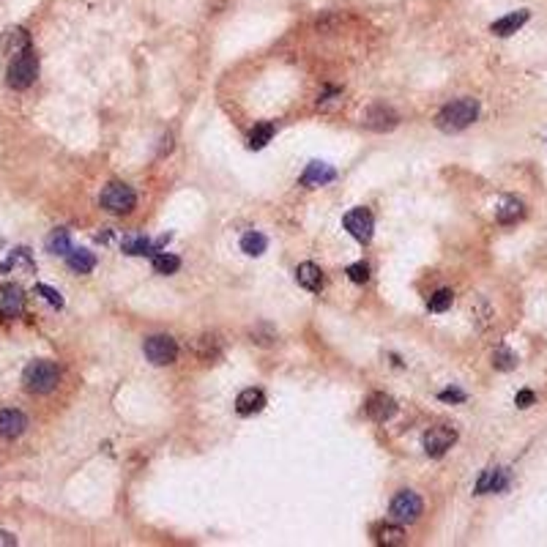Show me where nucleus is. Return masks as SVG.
<instances>
[{
  "instance_id": "obj_1",
  "label": "nucleus",
  "mask_w": 547,
  "mask_h": 547,
  "mask_svg": "<svg viewBox=\"0 0 547 547\" xmlns=\"http://www.w3.org/2000/svg\"><path fill=\"white\" fill-rule=\"evenodd\" d=\"M476 118H479V101L465 96V99H457L452 104H446V107L438 112L435 126H438L441 132H446V135H457V132L468 129Z\"/></svg>"
},
{
  "instance_id": "obj_2",
  "label": "nucleus",
  "mask_w": 547,
  "mask_h": 547,
  "mask_svg": "<svg viewBox=\"0 0 547 547\" xmlns=\"http://www.w3.org/2000/svg\"><path fill=\"white\" fill-rule=\"evenodd\" d=\"M36 77H39V58H36L33 47L11 58L8 71H6L8 88H14V91H28V88L36 83Z\"/></svg>"
},
{
  "instance_id": "obj_3",
  "label": "nucleus",
  "mask_w": 547,
  "mask_h": 547,
  "mask_svg": "<svg viewBox=\"0 0 547 547\" xmlns=\"http://www.w3.org/2000/svg\"><path fill=\"white\" fill-rule=\"evenodd\" d=\"M60 380V369L55 362H47V359H39V362H31L22 372V383L31 394H49Z\"/></svg>"
},
{
  "instance_id": "obj_4",
  "label": "nucleus",
  "mask_w": 547,
  "mask_h": 547,
  "mask_svg": "<svg viewBox=\"0 0 547 547\" xmlns=\"http://www.w3.org/2000/svg\"><path fill=\"white\" fill-rule=\"evenodd\" d=\"M135 203H137L135 189L126 186V183L112 181L101 189V205H104L110 214H129V211L135 208Z\"/></svg>"
},
{
  "instance_id": "obj_5",
  "label": "nucleus",
  "mask_w": 547,
  "mask_h": 547,
  "mask_svg": "<svg viewBox=\"0 0 547 547\" xmlns=\"http://www.w3.org/2000/svg\"><path fill=\"white\" fill-rule=\"evenodd\" d=\"M142 351H145L148 362L156 367H167L178 359V345H176V339L170 334H153V337H148L145 345H142Z\"/></svg>"
},
{
  "instance_id": "obj_6",
  "label": "nucleus",
  "mask_w": 547,
  "mask_h": 547,
  "mask_svg": "<svg viewBox=\"0 0 547 547\" xmlns=\"http://www.w3.org/2000/svg\"><path fill=\"white\" fill-rule=\"evenodd\" d=\"M421 509H424V503L413 490H400L392 498V520L400 523V525H410L421 517Z\"/></svg>"
},
{
  "instance_id": "obj_7",
  "label": "nucleus",
  "mask_w": 547,
  "mask_h": 547,
  "mask_svg": "<svg viewBox=\"0 0 547 547\" xmlns=\"http://www.w3.org/2000/svg\"><path fill=\"white\" fill-rule=\"evenodd\" d=\"M457 441V430L449 424H435L424 432V452L427 457H444Z\"/></svg>"
},
{
  "instance_id": "obj_8",
  "label": "nucleus",
  "mask_w": 547,
  "mask_h": 547,
  "mask_svg": "<svg viewBox=\"0 0 547 547\" xmlns=\"http://www.w3.org/2000/svg\"><path fill=\"white\" fill-rule=\"evenodd\" d=\"M342 222H345V230H348L356 241H362V244H369V241H372L375 219H372V214H369L367 208H353V211H348Z\"/></svg>"
},
{
  "instance_id": "obj_9",
  "label": "nucleus",
  "mask_w": 547,
  "mask_h": 547,
  "mask_svg": "<svg viewBox=\"0 0 547 547\" xmlns=\"http://www.w3.org/2000/svg\"><path fill=\"white\" fill-rule=\"evenodd\" d=\"M25 310V293L17 285H0V315L19 318Z\"/></svg>"
},
{
  "instance_id": "obj_10",
  "label": "nucleus",
  "mask_w": 547,
  "mask_h": 547,
  "mask_svg": "<svg viewBox=\"0 0 547 547\" xmlns=\"http://www.w3.org/2000/svg\"><path fill=\"white\" fill-rule=\"evenodd\" d=\"M364 410H367V416H369L372 421L383 424V421H389V419L397 413V403H394V397H389V394L378 392V394H372V397L367 400Z\"/></svg>"
},
{
  "instance_id": "obj_11",
  "label": "nucleus",
  "mask_w": 547,
  "mask_h": 547,
  "mask_svg": "<svg viewBox=\"0 0 547 547\" xmlns=\"http://www.w3.org/2000/svg\"><path fill=\"white\" fill-rule=\"evenodd\" d=\"M25 430H28V416L22 410H0V438L11 441V438H19Z\"/></svg>"
},
{
  "instance_id": "obj_12",
  "label": "nucleus",
  "mask_w": 547,
  "mask_h": 547,
  "mask_svg": "<svg viewBox=\"0 0 547 547\" xmlns=\"http://www.w3.org/2000/svg\"><path fill=\"white\" fill-rule=\"evenodd\" d=\"M509 487V471L506 468H487L479 482H476V496H485V493H501Z\"/></svg>"
},
{
  "instance_id": "obj_13",
  "label": "nucleus",
  "mask_w": 547,
  "mask_h": 547,
  "mask_svg": "<svg viewBox=\"0 0 547 547\" xmlns=\"http://www.w3.org/2000/svg\"><path fill=\"white\" fill-rule=\"evenodd\" d=\"M0 49L6 52V55H19V52H25V49H31V33L25 31V28H8V31H3V36H0Z\"/></svg>"
},
{
  "instance_id": "obj_14",
  "label": "nucleus",
  "mask_w": 547,
  "mask_h": 547,
  "mask_svg": "<svg viewBox=\"0 0 547 547\" xmlns=\"http://www.w3.org/2000/svg\"><path fill=\"white\" fill-rule=\"evenodd\" d=\"M397 112L394 110H389V107H383V104H378V107H372L369 112H367L364 118V126L367 129H375V132H389V129H394L397 126Z\"/></svg>"
},
{
  "instance_id": "obj_15",
  "label": "nucleus",
  "mask_w": 547,
  "mask_h": 547,
  "mask_svg": "<svg viewBox=\"0 0 547 547\" xmlns=\"http://www.w3.org/2000/svg\"><path fill=\"white\" fill-rule=\"evenodd\" d=\"M531 19V14L525 11V8H520V11H512V14H506V17H501V19H496L493 25H490V31L496 33V36H512V33H517L525 22Z\"/></svg>"
},
{
  "instance_id": "obj_16",
  "label": "nucleus",
  "mask_w": 547,
  "mask_h": 547,
  "mask_svg": "<svg viewBox=\"0 0 547 547\" xmlns=\"http://www.w3.org/2000/svg\"><path fill=\"white\" fill-rule=\"evenodd\" d=\"M170 235H162V238H156V241H151V238H145V235H129V238H124V252L126 255H151V252H159L162 246H165V241H167Z\"/></svg>"
},
{
  "instance_id": "obj_17",
  "label": "nucleus",
  "mask_w": 547,
  "mask_h": 547,
  "mask_svg": "<svg viewBox=\"0 0 547 547\" xmlns=\"http://www.w3.org/2000/svg\"><path fill=\"white\" fill-rule=\"evenodd\" d=\"M263 408H266V394L260 389H244L238 394V400H235V410L241 416H255V413H260Z\"/></svg>"
},
{
  "instance_id": "obj_18",
  "label": "nucleus",
  "mask_w": 547,
  "mask_h": 547,
  "mask_svg": "<svg viewBox=\"0 0 547 547\" xmlns=\"http://www.w3.org/2000/svg\"><path fill=\"white\" fill-rule=\"evenodd\" d=\"M334 178H337V173H334L331 165H326V162H310L307 170H304V176H301V183L304 186H323V183L334 181Z\"/></svg>"
},
{
  "instance_id": "obj_19",
  "label": "nucleus",
  "mask_w": 547,
  "mask_h": 547,
  "mask_svg": "<svg viewBox=\"0 0 547 547\" xmlns=\"http://www.w3.org/2000/svg\"><path fill=\"white\" fill-rule=\"evenodd\" d=\"M66 263H69V269L77 274H91L96 269V255H93L91 249H69V255H66Z\"/></svg>"
},
{
  "instance_id": "obj_20",
  "label": "nucleus",
  "mask_w": 547,
  "mask_h": 547,
  "mask_svg": "<svg viewBox=\"0 0 547 547\" xmlns=\"http://www.w3.org/2000/svg\"><path fill=\"white\" fill-rule=\"evenodd\" d=\"M296 282L304 287V290H312V293H318L320 287H323V274L315 263H301L298 269H296Z\"/></svg>"
},
{
  "instance_id": "obj_21",
  "label": "nucleus",
  "mask_w": 547,
  "mask_h": 547,
  "mask_svg": "<svg viewBox=\"0 0 547 547\" xmlns=\"http://www.w3.org/2000/svg\"><path fill=\"white\" fill-rule=\"evenodd\" d=\"M496 217H498L501 225H514V222H520V219L525 217V205H523L517 197H503Z\"/></svg>"
},
{
  "instance_id": "obj_22",
  "label": "nucleus",
  "mask_w": 547,
  "mask_h": 547,
  "mask_svg": "<svg viewBox=\"0 0 547 547\" xmlns=\"http://www.w3.org/2000/svg\"><path fill=\"white\" fill-rule=\"evenodd\" d=\"M375 542H378V545H386V547H400L408 542V537H405V531H403L400 525H380V528L375 531Z\"/></svg>"
},
{
  "instance_id": "obj_23",
  "label": "nucleus",
  "mask_w": 547,
  "mask_h": 547,
  "mask_svg": "<svg viewBox=\"0 0 547 547\" xmlns=\"http://www.w3.org/2000/svg\"><path fill=\"white\" fill-rule=\"evenodd\" d=\"M266 246H269V238L263 235V233H246L244 238H241V252L244 255H249V258H260L263 252H266Z\"/></svg>"
},
{
  "instance_id": "obj_24",
  "label": "nucleus",
  "mask_w": 547,
  "mask_h": 547,
  "mask_svg": "<svg viewBox=\"0 0 547 547\" xmlns=\"http://www.w3.org/2000/svg\"><path fill=\"white\" fill-rule=\"evenodd\" d=\"M274 132H276V126H274L271 121H266V124H258V126L252 129V135H249V148H252V151H260V148H266V145L271 142Z\"/></svg>"
},
{
  "instance_id": "obj_25",
  "label": "nucleus",
  "mask_w": 547,
  "mask_h": 547,
  "mask_svg": "<svg viewBox=\"0 0 547 547\" xmlns=\"http://www.w3.org/2000/svg\"><path fill=\"white\" fill-rule=\"evenodd\" d=\"M47 249L52 252V255H69V249H71V235H69V230H55L49 238H47Z\"/></svg>"
},
{
  "instance_id": "obj_26",
  "label": "nucleus",
  "mask_w": 547,
  "mask_h": 547,
  "mask_svg": "<svg viewBox=\"0 0 547 547\" xmlns=\"http://www.w3.org/2000/svg\"><path fill=\"white\" fill-rule=\"evenodd\" d=\"M452 301H455V293L446 290V287H441V290H435V293L430 296L427 307H430V312H446V310L452 307Z\"/></svg>"
},
{
  "instance_id": "obj_27",
  "label": "nucleus",
  "mask_w": 547,
  "mask_h": 547,
  "mask_svg": "<svg viewBox=\"0 0 547 547\" xmlns=\"http://www.w3.org/2000/svg\"><path fill=\"white\" fill-rule=\"evenodd\" d=\"M181 269V260L176 255H167V252H159L153 258V271L156 274H176Z\"/></svg>"
},
{
  "instance_id": "obj_28",
  "label": "nucleus",
  "mask_w": 547,
  "mask_h": 547,
  "mask_svg": "<svg viewBox=\"0 0 547 547\" xmlns=\"http://www.w3.org/2000/svg\"><path fill=\"white\" fill-rule=\"evenodd\" d=\"M493 364H496V369L509 372V369H514V367H517V356H514L509 348H498V351L493 353Z\"/></svg>"
},
{
  "instance_id": "obj_29",
  "label": "nucleus",
  "mask_w": 547,
  "mask_h": 547,
  "mask_svg": "<svg viewBox=\"0 0 547 547\" xmlns=\"http://www.w3.org/2000/svg\"><path fill=\"white\" fill-rule=\"evenodd\" d=\"M36 293L44 298L47 304H52L55 310H60V307H63V298H60V293H58V290H52L49 285H42V282H39V285H36Z\"/></svg>"
},
{
  "instance_id": "obj_30",
  "label": "nucleus",
  "mask_w": 547,
  "mask_h": 547,
  "mask_svg": "<svg viewBox=\"0 0 547 547\" xmlns=\"http://www.w3.org/2000/svg\"><path fill=\"white\" fill-rule=\"evenodd\" d=\"M348 276H351V282L364 285L367 279H369V266L367 263H353V266H348Z\"/></svg>"
},
{
  "instance_id": "obj_31",
  "label": "nucleus",
  "mask_w": 547,
  "mask_h": 547,
  "mask_svg": "<svg viewBox=\"0 0 547 547\" xmlns=\"http://www.w3.org/2000/svg\"><path fill=\"white\" fill-rule=\"evenodd\" d=\"M534 400H537V394H534V392H528V389L517 392V397H514L517 408H531V405H534Z\"/></svg>"
},
{
  "instance_id": "obj_32",
  "label": "nucleus",
  "mask_w": 547,
  "mask_h": 547,
  "mask_svg": "<svg viewBox=\"0 0 547 547\" xmlns=\"http://www.w3.org/2000/svg\"><path fill=\"white\" fill-rule=\"evenodd\" d=\"M444 403H462L465 400V392H460V389H446V392H441L438 394Z\"/></svg>"
},
{
  "instance_id": "obj_33",
  "label": "nucleus",
  "mask_w": 547,
  "mask_h": 547,
  "mask_svg": "<svg viewBox=\"0 0 547 547\" xmlns=\"http://www.w3.org/2000/svg\"><path fill=\"white\" fill-rule=\"evenodd\" d=\"M0 545H17V537L14 534H6V531H0Z\"/></svg>"
}]
</instances>
